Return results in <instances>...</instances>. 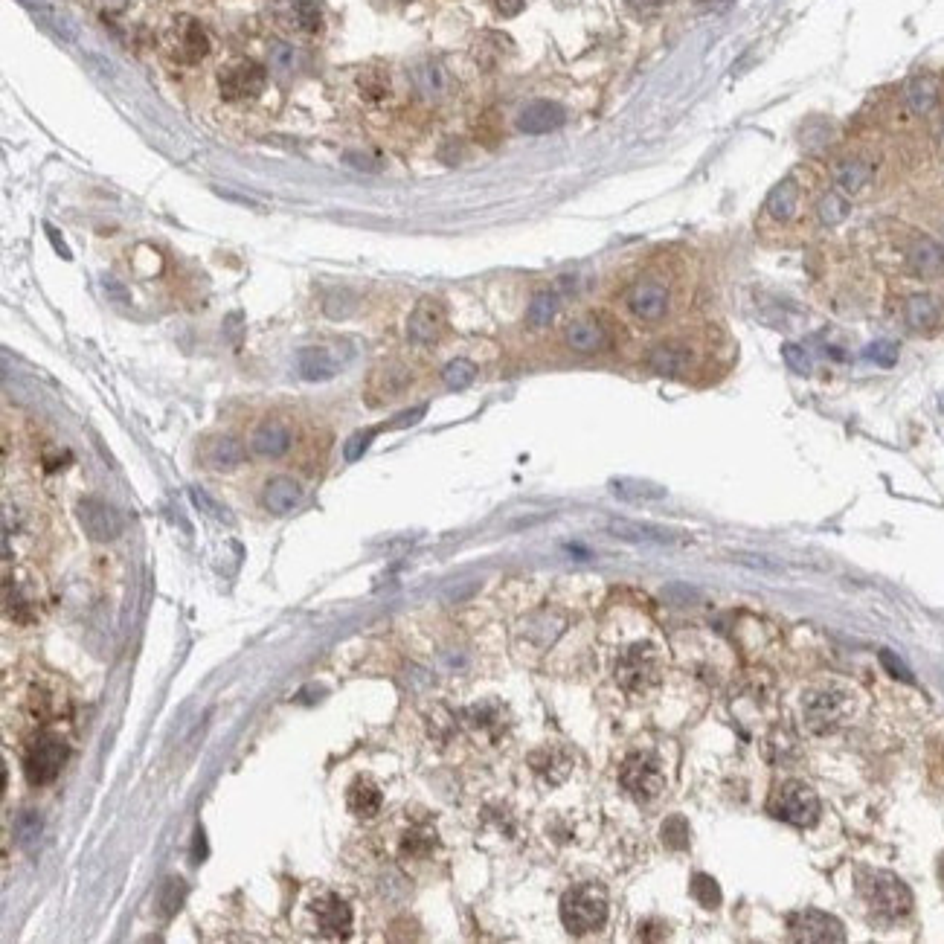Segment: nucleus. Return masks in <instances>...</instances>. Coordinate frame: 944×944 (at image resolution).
Here are the masks:
<instances>
[{"label": "nucleus", "mask_w": 944, "mask_h": 944, "mask_svg": "<svg viewBox=\"0 0 944 944\" xmlns=\"http://www.w3.org/2000/svg\"><path fill=\"white\" fill-rule=\"evenodd\" d=\"M866 358L881 366H892L898 361V346L889 343V340H878V343H872V346L866 349Z\"/></svg>", "instance_id": "obj_45"}, {"label": "nucleus", "mask_w": 944, "mask_h": 944, "mask_svg": "<svg viewBox=\"0 0 944 944\" xmlns=\"http://www.w3.org/2000/svg\"><path fill=\"white\" fill-rule=\"evenodd\" d=\"M372 439H375V430H358V433H352V436L346 439V445H343V457H346V462H358V459L364 457L366 448L372 445Z\"/></svg>", "instance_id": "obj_43"}, {"label": "nucleus", "mask_w": 944, "mask_h": 944, "mask_svg": "<svg viewBox=\"0 0 944 944\" xmlns=\"http://www.w3.org/2000/svg\"><path fill=\"white\" fill-rule=\"evenodd\" d=\"M183 898H186V884L181 878H169L166 884L160 886V895H157V907L163 918H172L183 907Z\"/></svg>", "instance_id": "obj_36"}, {"label": "nucleus", "mask_w": 944, "mask_h": 944, "mask_svg": "<svg viewBox=\"0 0 944 944\" xmlns=\"http://www.w3.org/2000/svg\"><path fill=\"white\" fill-rule=\"evenodd\" d=\"M76 518L82 523L85 535L93 541L105 544V541H114L122 535V515L102 497H82L76 503Z\"/></svg>", "instance_id": "obj_14"}, {"label": "nucleus", "mask_w": 944, "mask_h": 944, "mask_svg": "<svg viewBox=\"0 0 944 944\" xmlns=\"http://www.w3.org/2000/svg\"><path fill=\"white\" fill-rule=\"evenodd\" d=\"M904 262L910 268V274L918 279H942L944 276V247L930 236H910V242L904 244Z\"/></svg>", "instance_id": "obj_19"}, {"label": "nucleus", "mask_w": 944, "mask_h": 944, "mask_svg": "<svg viewBox=\"0 0 944 944\" xmlns=\"http://www.w3.org/2000/svg\"><path fill=\"white\" fill-rule=\"evenodd\" d=\"M799 207H802V186H799V181L793 175L782 178L764 198V213H767V218H773L776 224H791L793 218L799 215Z\"/></svg>", "instance_id": "obj_22"}, {"label": "nucleus", "mask_w": 944, "mask_h": 944, "mask_svg": "<svg viewBox=\"0 0 944 944\" xmlns=\"http://www.w3.org/2000/svg\"><path fill=\"white\" fill-rule=\"evenodd\" d=\"M555 314H558V294L547 288V291H538V294L529 300L526 323H529L532 329H547L549 323L555 320Z\"/></svg>", "instance_id": "obj_33"}, {"label": "nucleus", "mask_w": 944, "mask_h": 944, "mask_svg": "<svg viewBox=\"0 0 944 944\" xmlns=\"http://www.w3.org/2000/svg\"><path fill=\"white\" fill-rule=\"evenodd\" d=\"M666 3H669V0H628V6H631L640 18H651V15H657Z\"/></svg>", "instance_id": "obj_48"}, {"label": "nucleus", "mask_w": 944, "mask_h": 944, "mask_svg": "<svg viewBox=\"0 0 944 944\" xmlns=\"http://www.w3.org/2000/svg\"><path fill=\"white\" fill-rule=\"evenodd\" d=\"M529 764H532V770H535L544 782H549V785H561V782L570 776V770H573L570 753L561 750V747H541V750H535V753L529 756Z\"/></svg>", "instance_id": "obj_25"}, {"label": "nucleus", "mask_w": 944, "mask_h": 944, "mask_svg": "<svg viewBox=\"0 0 944 944\" xmlns=\"http://www.w3.org/2000/svg\"><path fill=\"white\" fill-rule=\"evenodd\" d=\"M311 913L317 918V927L326 939H349L352 936V924H355L352 907L335 892H323L311 904Z\"/></svg>", "instance_id": "obj_18"}, {"label": "nucleus", "mask_w": 944, "mask_h": 944, "mask_svg": "<svg viewBox=\"0 0 944 944\" xmlns=\"http://www.w3.org/2000/svg\"><path fill=\"white\" fill-rule=\"evenodd\" d=\"M323 311H326L332 320H343V317H349V314L355 311V297H352L349 291H335V294H329V300L323 303Z\"/></svg>", "instance_id": "obj_42"}, {"label": "nucleus", "mask_w": 944, "mask_h": 944, "mask_svg": "<svg viewBox=\"0 0 944 944\" xmlns=\"http://www.w3.org/2000/svg\"><path fill=\"white\" fill-rule=\"evenodd\" d=\"M416 82H419V88L425 93H439L445 88V73H442L439 64L427 61V64H422V67L416 70Z\"/></svg>", "instance_id": "obj_41"}, {"label": "nucleus", "mask_w": 944, "mask_h": 944, "mask_svg": "<svg viewBox=\"0 0 944 944\" xmlns=\"http://www.w3.org/2000/svg\"><path fill=\"white\" fill-rule=\"evenodd\" d=\"M645 366L666 378H689L698 366V352L689 340H663L648 349Z\"/></svg>", "instance_id": "obj_11"}, {"label": "nucleus", "mask_w": 944, "mask_h": 944, "mask_svg": "<svg viewBox=\"0 0 944 944\" xmlns=\"http://www.w3.org/2000/svg\"><path fill=\"white\" fill-rule=\"evenodd\" d=\"M425 416V407H416V410H410V413H401L396 422H390V425L384 427H407V425H416L419 419Z\"/></svg>", "instance_id": "obj_51"}, {"label": "nucleus", "mask_w": 944, "mask_h": 944, "mask_svg": "<svg viewBox=\"0 0 944 944\" xmlns=\"http://www.w3.org/2000/svg\"><path fill=\"white\" fill-rule=\"evenodd\" d=\"M274 21L288 35H317L323 24L320 0H274Z\"/></svg>", "instance_id": "obj_15"}, {"label": "nucleus", "mask_w": 944, "mask_h": 944, "mask_svg": "<svg viewBox=\"0 0 944 944\" xmlns=\"http://www.w3.org/2000/svg\"><path fill=\"white\" fill-rule=\"evenodd\" d=\"M268 85V70L253 59H230L218 70V93L227 102H253Z\"/></svg>", "instance_id": "obj_6"}, {"label": "nucleus", "mask_w": 944, "mask_h": 944, "mask_svg": "<svg viewBox=\"0 0 944 944\" xmlns=\"http://www.w3.org/2000/svg\"><path fill=\"white\" fill-rule=\"evenodd\" d=\"M561 924L573 936L599 933L608 924V892L599 884H579L561 898Z\"/></svg>", "instance_id": "obj_3"}, {"label": "nucleus", "mask_w": 944, "mask_h": 944, "mask_svg": "<svg viewBox=\"0 0 944 944\" xmlns=\"http://www.w3.org/2000/svg\"><path fill=\"white\" fill-rule=\"evenodd\" d=\"M608 532L619 541H631V544H669L671 535L657 529V526H648V523H637V520H622L613 518L608 523Z\"/></svg>", "instance_id": "obj_30"}, {"label": "nucleus", "mask_w": 944, "mask_h": 944, "mask_svg": "<svg viewBox=\"0 0 944 944\" xmlns=\"http://www.w3.org/2000/svg\"><path fill=\"white\" fill-rule=\"evenodd\" d=\"M660 837H663V843L669 846L671 852H683V849H689V837H692V831H689V823H686V817H680V814H671L669 820L663 823V831H660Z\"/></svg>", "instance_id": "obj_38"}, {"label": "nucleus", "mask_w": 944, "mask_h": 944, "mask_svg": "<svg viewBox=\"0 0 944 944\" xmlns=\"http://www.w3.org/2000/svg\"><path fill=\"white\" fill-rule=\"evenodd\" d=\"M474 378H477V366L471 364L468 358H457V361H451V364L442 369V381H445V387H451V390H465V387H471Z\"/></svg>", "instance_id": "obj_37"}, {"label": "nucleus", "mask_w": 944, "mask_h": 944, "mask_svg": "<svg viewBox=\"0 0 944 944\" xmlns=\"http://www.w3.org/2000/svg\"><path fill=\"white\" fill-rule=\"evenodd\" d=\"M204 854H207V843H204V831L198 828L195 831V860H201Z\"/></svg>", "instance_id": "obj_53"}, {"label": "nucleus", "mask_w": 944, "mask_h": 944, "mask_svg": "<svg viewBox=\"0 0 944 944\" xmlns=\"http://www.w3.org/2000/svg\"><path fill=\"white\" fill-rule=\"evenodd\" d=\"M881 660H884L886 669L895 671V677H901V680H910V671L904 669V666H901V663H898V660H895V657H892L889 651H884V654H881Z\"/></svg>", "instance_id": "obj_52"}, {"label": "nucleus", "mask_w": 944, "mask_h": 944, "mask_svg": "<svg viewBox=\"0 0 944 944\" xmlns=\"http://www.w3.org/2000/svg\"><path fill=\"white\" fill-rule=\"evenodd\" d=\"M294 47H288V44H274V50H271V67L279 70V73H291L294 70Z\"/></svg>", "instance_id": "obj_46"}, {"label": "nucleus", "mask_w": 944, "mask_h": 944, "mask_svg": "<svg viewBox=\"0 0 944 944\" xmlns=\"http://www.w3.org/2000/svg\"><path fill=\"white\" fill-rule=\"evenodd\" d=\"M407 384H410V372L404 366L381 364L369 378V396H378L375 404L378 401H390V398L401 396L407 390Z\"/></svg>", "instance_id": "obj_27"}, {"label": "nucleus", "mask_w": 944, "mask_h": 944, "mask_svg": "<svg viewBox=\"0 0 944 944\" xmlns=\"http://www.w3.org/2000/svg\"><path fill=\"white\" fill-rule=\"evenodd\" d=\"M189 500H192V506L198 509V512H204L207 518L218 520V523H233V515H230V509L227 506H221L215 497H210L204 488H189Z\"/></svg>", "instance_id": "obj_39"}, {"label": "nucleus", "mask_w": 944, "mask_h": 944, "mask_svg": "<svg viewBox=\"0 0 944 944\" xmlns=\"http://www.w3.org/2000/svg\"><path fill=\"white\" fill-rule=\"evenodd\" d=\"M904 323L915 335H933L942 323V303L939 297L918 291L904 300Z\"/></svg>", "instance_id": "obj_21"}, {"label": "nucleus", "mask_w": 944, "mask_h": 944, "mask_svg": "<svg viewBox=\"0 0 944 944\" xmlns=\"http://www.w3.org/2000/svg\"><path fill=\"white\" fill-rule=\"evenodd\" d=\"M204 459H207V465L215 468V471H233V468H239L244 459H247V448H244L236 436H218V439L210 442Z\"/></svg>", "instance_id": "obj_31"}, {"label": "nucleus", "mask_w": 944, "mask_h": 944, "mask_svg": "<svg viewBox=\"0 0 944 944\" xmlns=\"http://www.w3.org/2000/svg\"><path fill=\"white\" fill-rule=\"evenodd\" d=\"M41 831H44V823H41V817H38L35 811H24V814L15 820V840H18V846L27 849V852H32V849L38 846Z\"/></svg>", "instance_id": "obj_35"}, {"label": "nucleus", "mask_w": 944, "mask_h": 944, "mask_svg": "<svg viewBox=\"0 0 944 944\" xmlns=\"http://www.w3.org/2000/svg\"><path fill=\"white\" fill-rule=\"evenodd\" d=\"M433 849H436V831L433 828H413L401 840L404 857H430Z\"/></svg>", "instance_id": "obj_34"}, {"label": "nucleus", "mask_w": 944, "mask_h": 944, "mask_svg": "<svg viewBox=\"0 0 944 944\" xmlns=\"http://www.w3.org/2000/svg\"><path fill=\"white\" fill-rule=\"evenodd\" d=\"M564 343L576 355H599L610 346V332L596 314H581L564 326Z\"/></svg>", "instance_id": "obj_17"}, {"label": "nucleus", "mask_w": 944, "mask_h": 944, "mask_svg": "<svg viewBox=\"0 0 944 944\" xmlns=\"http://www.w3.org/2000/svg\"><path fill=\"white\" fill-rule=\"evenodd\" d=\"M491 6H494V12H497V15H503V18H515L520 9L526 6V0H491Z\"/></svg>", "instance_id": "obj_49"}, {"label": "nucleus", "mask_w": 944, "mask_h": 944, "mask_svg": "<svg viewBox=\"0 0 944 944\" xmlns=\"http://www.w3.org/2000/svg\"><path fill=\"white\" fill-rule=\"evenodd\" d=\"M64 762H67V744L53 732H38L24 750V773L35 788L56 782Z\"/></svg>", "instance_id": "obj_7"}, {"label": "nucleus", "mask_w": 944, "mask_h": 944, "mask_svg": "<svg viewBox=\"0 0 944 944\" xmlns=\"http://www.w3.org/2000/svg\"><path fill=\"white\" fill-rule=\"evenodd\" d=\"M939 878H942V884H944V852H942V857H939Z\"/></svg>", "instance_id": "obj_54"}, {"label": "nucleus", "mask_w": 944, "mask_h": 944, "mask_svg": "<svg viewBox=\"0 0 944 944\" xmlns=\"http://www.w3.org/2000/svg\"><path fill=\"white\" fill-rule=\"evenodd\" d=\"M294 445V430L279 422V419H268L253 430L250 436V451L262 459H282Z\"/></svg>", "instance_id": "obj_20"}, {"label": "nucleus", "mask_w": 944, "mask_h": 944, "mask_svg": "<svg viewBox=\"0 0 944 944\" xmlns=\"http://www.w3.org/2000/svg\"><path fill=\"white\" fill-rule=\"evenodd\" d=\"M692 895H695V901L701 904L703 910H715V907H721V889H718V884H715V878H709L706 872L692 875Z\"/></svg>", "instance_id": "obj_40"}, {"label": "nucleus", "mask_w": 944, "mask_h": 944, "mask_svg": "<svg viewBox=\"0 0 944 944\" xmlns=\"http://www.w3.org/2000/svg\"><path fill=\"white\" fill-rule=\"evenodd\" d=\"M904 105L913 117H927L939 105V82L933 76H915L904 88Z\"/></svg>", "instance_id": "obj_29"}, {"label": "nucleus", "mask_w": 944, "mask_h": 944, "mask_svg": "<svg viewBox=\"0 0 944 944\" xmlns=\"http://www.w3.org/2000/svg\"><path fill=\"white\" fill-rule=\"evenodd\" d=\"M619 785L642 805L657 802L666 791V773L651 753H631L619 767Z\"/></svg>", "instance_id": "obj_5"}, {"label": "nucleus", "mask_w": 944, "mask_h": 944, "mask_svg": "<svg viewBox=\"0 0 944 944\" xmlns=\"http://www.w3.org/2000/svg\"><path fill=\"white\" fill-rule=\"evenodd\" d=\"M564 120H567V114L558 102L538 99V102H529L518 114V131L538 137V134H549V131L561 128Z\"/></svg>", "instance_id": "obj_23"}, {"label": "nucleus", "mask_w": 944, "mask_h": 944, "mask_svg": "<svg viewBox=\"0 0 944 944\" xmlns=\"http://www.w3.org/2000/svg\"><path fill=\"white\" fill-rule=\"evenodd\" d=\"M300 503H303V486L288 474L271 477L262 488V506L271 515H291Z\"/></svg>", "instance_id": "obj_24"}, {"label": "nucleus", "mask_w": 944, "mask_h": 944, "mask_svg": "<svg viewBox=\"0 0 944 944\" xmlns=\"http://www.w3.org/2000/svg\"><path fill=\"white\" fill-rule=\"evenodd\" d=\"M785 361H788V366H791L793 372H799V375H808V372H811V358L805 355L802 346L788 343V346H785Z\"/></svg>", "instance_id": "obj_47"}, {"label": "nucleus", "mask_w": 944, "mask_h": 944, "mask_svg": "<svg viewBox=\"0 0 944 944\" xmlns=\"http://www.w3.org/2000/svg\"><path fill=\"white\" fill-rule=\"evenodd\" d=\"M445 326H448L445 303L436 300V297H422L419 303L413 305V311L407 317V340L413 346H433V343L442 340Z\"/></svg>", "instance_id": "obj_12"}, {"label": "nucleus", "mask_w": 944, "mask_h": 944, "mask_svg": "<svg viewBox=\"0 0 944 944\" xmlns=\"http://www.w3.org/2000/svg\"><path fill=\"white\" fill-rule=\"evenodd\" d=\"M346 805H349V811H352L355 817H361V820H372V817L381 811L384 796H381V788H378L369 776H358V779L349 785Z\"/></svg>", "instance_id": "obj_28"}, {"label": "nucleus", "mask_w": 944, "mask_h": 944, "mask_svg": "<svg viewBox=\"0 0 944 944\" xmlns=\"http://www.w3.org/2000/svg\"><path fill=\"white\" fill-rule=\"evenodd\" d=\"M860 895L869 907V915L881 924H898L913 913V892L892 872H860Z\"/></svg>", "instance_id": "obj_2"}, {"label": "nucleus", "mask_w": 944, "mask_h": 944, "mask_svg": "<svg viewBox=\"0 0 944 944\" xmlns=\"http://www.w3.org/2000/svg\"><path fill=\"white\" fill-rule=\"evenodd\" d=\"M814 213H817L823 227H837V224H843V221L849 218V213H852V201H849L846 192L828 189V192H823V195L817 198Z\"/></svg>", "instance_id": "obj_32"}, {"label": "nucleus", "mask_w": 944, "mask_h": 944, "mask_svg": "<svg viewBox=\"0 0 944 944\" xmlns=\"http://www.w3.org/2000/svg\"><path fill=\"white\" fill-rule=\"evenodd\" d=\"M854 709V695L840 686H817L805 692L802 698V715L811 732H831L849 721Z\"/></svg>", "instance_id": "obj_4"}, {"label": "nucleus", "mask_w": 944, "mask_h": 944, "mask_svg": "<svg viewBox=\"0 0 944 944\" xmlns=\"http://www.w3.org/2000/svg\"><path fill=\"white\" fill-rule=\"evenodd\" d=\"M721 3H730V0H718V6H721Z\"/></svg>", "instance_id": "obj_55"}, {"label": "nucleus", "mask_w": 944, "mask_h": 944, "mask_svg": "<svg viewBox=\"0 0 944 944\" xmlns=\"http://www.w3.org/2000/svg\"><path fill=\"white\" fill-rule=\"evenodd\" d=\"M788 930L796 942H846L843 921L823 913V910H799V913L788 915Z\"/></svg>", "instance_id": "obj_13"}, {"label": "nucleus", "mask_w": 944, "mask_h": 944, "mask_svg": "<svg viewBox=\"0 0 944 944\" xmlns=\"http://www.w3.org/2000/svg\"><path fill=\"white\" fill-rule=\"evenodd\" d=\"M337 369L340 364L326 346H305L297 352V372L305 381H329L335 378Z\"/></svg>", "instance_id": "obj_26"}, {"label": "nucleus", "mask_w": 944, "mask_h": 944, "mask_svg": "<svg viewBox=\"0 0 944 944\" xmlns=\"http://www.w3.org/2000/svg\"><path fill=\"white\" fill-rule=\"evenodd\" d=\"M163 47H166L169 59H175L178 64H198L210 53V35L201 21L181 15L172 21V27L163 35Z\"/></svg>", "instance_id": "obj_10"}, {"label": "nucleus", "mask_w": 944, "mask_h": 944, "mask_svg": "<svg viewBox=\"0 0 944 944\" xmlns=\"http://www.w3.org/2000/svg\"><path fill=\"white\" fill-rule=\"evenodd\" d=\"M770 814L796 828H811L820 820V796L802 782H785L770 799Z\"/></svg>", "instance_id": "obj_9"}, {"label": "nucleus", "mask_w": 944, "mask_h": 944, "mask_svg": "<svg viewBox=\"0 0 944 944\" xmlns=\"http://www.w3.org/2000/svg\"><path fill=\"white\" fill-rule=\"evenodd\" d=\"M613 491L619 494V497H663V488H654V486H645V483H634V480H616L613 483Z\"/></svg>", "instance_id": "obj_44"}, {"label": "nucleus", "mask_w": 944, "mask_h": 944, "mask_svg": "<svg viewBox=\"0 0 944 944\" xmlns=\"http://www.w3.org/2000/svg\"><path fill=\"white\" fill-rule=\"evenodd\" d=\"M613 680L619 683L622 692L645 698L651 695L660 680H663V657L660 648L651 640H640L628 648L619 651L616 663H613Z\"/></svg>", "instance_id": "obj_1"}, {"label": "nucleus", "mask_w": 944, "mask_h": 944, "mask_svg": "<svg viewBox=\"0 0 944 944\" xmlns=\"http://www.w3.org/2000/svg\"><path fill=\"white\" fill-rule=\"evenodd\" d=\"M102 285H105V291H108V294H111L114 300H120V303H128V288L122 285L117 276H105V279H102Z\"/></svg>", "instance_id": "obj_50"}, {"label": "nucleus", "mask_w": 944, "mask_h": 944, "mask_svg": "<svg viewBox=\"0 0 944 944\" xmlns=\"http://www.w3.org/2000/svg\"><path fill=\"white\" fill-rule=\"evenodd\" d=\"M831 178H834V186H837L840 192H846V195H860V192H866V189L875 183V178H878V160L866 152L843 154V157L834 163Z\"/></svg>", "instance_id": "obj_16"}, {"label": "nucleus", "mask_w": 944, "mask_h": 944, "mask_svg": "<svg viewBox=\"0 0 944 944\" xmlns=\"http://www.w3.org/2000/svg\"><path fill=\"white\" fill-rule=\"evenodd\" d=\"M625 305H628L631 317L645 323V326L663 323L671 311L669 282L660 279V276H640V279L628 288Z\"/></svg>", "instance_id": "obj_8"}]
</instances>
